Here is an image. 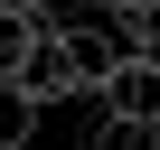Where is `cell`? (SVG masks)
<instances>
[{
    "label": "cell",
    "instance_id": "cell-1",
    "mask_svg": "<svg viewBox=\"0 0 160 150\" xmlns=\"http://www.w3.org/2000/svg\"><path fill=\"white\" fill-rule=\"evenodd\" d=\"M113 56H122L113 28H47L10 85H19L38 113H47V103H94V94H104V75H113Z\"/></svg>",
    "mask_w": 160,
    "mask_h": 150
},
{
    "label": "cell",
    "instance_id": "cell-2",
    "mask_svg": "<svg viewBox=\"0 0 160 150\" xmlns=\"http://www.w3.org/2000/svg\"><path fill=\"white\" fill-rule=\"evenodd\" d=\"M94 113H132V122H160V66H151V56H113V75H104Z\"/></svg>",
    "mask_w": 160,
    "mask_h": 150
},
{
    "label": "cell",
    "instance_id": "cell-3",
    "mask_svg": "<svg viewBox=\"0 0 160 150\" xmlns=\"http://www.w3.org/2000/svg\"><path fill=\"white\" fill-rule=\"evenodd\" d=\"M47 38V10H0V85L28 66V47Z\"/></svg>",
    "mask_w": 160,
    "mask_h": 150
},
{
    "label": "cell",
    "instance_id": "cell-4",
    "mask_svg": "<svg viewBox=\"0 0 160 150\" xmlns=\"http://www.w3.org/2000/svg\"><path fill=\"white\" fill-rule=\"evenodd\" d=\"M94 150H160V122H132V113H94Z\"/></svg>",
    "mask_w": 160,
    "mask_h": 150
},
{
    "label": "cell",
    "instance_id": "cell-5",
    "mask_svg": "<svg viewBox=\"0 0 160 150\" xmlns=\"http://www.w3.org/2000/svg\"><path fill=\"white\" fill-rule=\"evenodd\" d=\"M28 141H38V103L19 85H0V150H28Z\"/></svg>",
    "mask_w": 160,
    "mask_h": 150
},
{
    "label": "cell",
    "instance_id": "cell-6",
    "mask_svg": "<svg viewBox=\"0 0 160 150\" xmlns=\"http://www.w3.org/2000/svg\"><path fill=\"white\" fill-rule=\"evenodd\" d=\"M113 10H122V19H141V10H160V0H113Z\"/></svg>",
    "mask_w": 160,
    "mask_h": 150
},
{
    "label": "cell",
    "instance_id": "cell-7",
    "mask_svg": "<svg viewBox=\"0 0 160 150\" xmlns=\"http://www.w3.org/2000/svg\"><path fill=\"white\" fill-rule=\"evenodd\" d=\"M0 10H38V0H0Z\"/></svg>",
    "mask_w": 160,
    "mask_h": 150
},
{
    "label": "cell",
    "instance_id": "cell-8",
    "mask_svg": "<svg viewBox=\"0 0 160 150\" xmlns=\"http://www.w3.org/2000/svg\"><path fill=\"white\" fill-rule=\"evenodd\" d=\"M94 10H113V0H94Z\"/></svg>",
    "mask_w": 160,
    "mask_h": 150
}]
</instances>
